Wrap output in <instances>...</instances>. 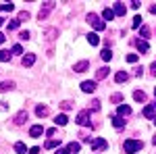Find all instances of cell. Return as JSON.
I'll return each mask as SVG.
<instances>
[{
  "mask_svg": "<svg viewBox=\"0 0 156 154\" xmlns=\"http://www.w3.org/2000/svg\"><path fill=\"white\" fill-rule=\"evenodd\" d=\"M123 148H125V152H127V154H133V152H137V150H142L144 144L140 142V140H125Z\"/></svg>",
  "mask_w": 156,
  "mask_h": 154,
  "instance_id": "cell-1",
  "label": "cell"
},
{
  "mask_svg": "<svg viewBox=\"0 0 156 154\" xmlns=\"http://www.w3.org/2000/svg\"><path fill=\"white\" fill-rule=\"evenodd\" d=\"M83 142L90 144L94 150H104V148H108V142H106V140H102V138H85Z\"/></svg>",
  "mask_w": 156,
  "mask_h": 154,
  "instance_id": "cell-2",
  "label": "cell"
},
{
  "mask_svg": "<svg viewBox=\"0 0 156 154\" xmlns=\"http://www.w3.org/2000/svg\"><path fill=\"white\" fill-rule=\"evenodd\" d=\"M87 23L92 25V27H94L96 31H102V29L106 27V23H104V21H102V19H100L98 15H94V13H90V15H87Z\"/></svg>",
  "mask_w": 156,
  "mask_h": 154,
  "instance_id": "cell-3",
  "label": "cell"
},
{
  "mask_svg": "<svg viewBox=\"0 0 156 154\" xmlns=\"http://www.w3.org/2000/svg\"><path fill=\"white\" fill-rule=\"evenodd\" d=\"M52 9H54V2H44V9L40 11L37 19H40V21H44V19H46V17L50 15V11H52Z\"/></svg>",
  "mask_w": 156,
  "mask_h": 154,
  "instance_id": "cell-4",
  "label": "cell"
},
{
  "mask_svg": "<svg viewBox=\"0 0 156 154\" xmlns=\"http://www.w3.org/2000/svg\"><path fill=\"white\" fill-rule=\"evenodd\" d=\"M75 121H77L79 125H90V110H81Z\"/></svg>",
  "mask_w": 156,
  "mask_h": 154,
  "instance_id": "cell-5",
  "label": "cell"
},
{
  "mask_svg": "<svg viewBox=\"0 0 156 154\" xmlns=\"http://www.w3.org/2000/svg\"><path fill=\"white\" fill-rule=\"evenodd\" d=\"M125 13H127V9H125V4H123V2H115V9H112V15H117V17H125Z\"/></svg>",
  "mask_w": 156,
  "mask_h": 154,
  "instance_id": "cell-6",
  "label": "cell"
},
{
  "mask_svg": "<svg viewBox=\"0 0 156 154\" xmlns=\"http://www.w3.org/2000/svg\"><path fill=\"white\" fill-rule=\"evenodd\" d=\"M96 88H98L96 81H83V83H81V90H83L85 94H92V92H94Z\"/></svg>",
  "mask_w": 156,
  "mask_h": 154,
  "instance_id": "cell-7",
  "label": "cell"
},
{
  "mask_svg": "<svg viewBox=\"0 0 156 154\" xmlns=\"http://www.w3.org/2000/svg\"><path fill=\"white\" fill-rule=\"evenodd\" d=\"M117 113H119L117 117L125 119V117H129V115H131V106H127V104H121V106H119V110H117Z\"/></svg>",
  "mask_w": 156,
  "mask_h": 154,
  "instance_id": "cell-8",
  "label": "cell"
},
{
  "mask_svg": "<svg viewBox=\"0 0 156 154\" xmlns=\"http://www.w3.org/2000/svg\"><path fill=\"white\" fill-rule=\"evenodd\" d=\"M115 81H117V83H125V81H129V73H127V71H119L117 75H115Z\"/></svg>",
  "mask_w": 156,
  "mask_h": 154,
  "instance_id": "cell-9",
  "label": "cell"
},
{
  "mask_svg": "<svg viewBox=\"0 0 156 154\" xmlns=\"http://www.w3.org/2000/svg\"><path fill=\"white\" fill-rule=\"evenodd\" d=\"M87 67H90L87 60H79V63L75 65V73H85V71H87Z\"/></svg>",
  "mask_w": 156,
  "mask_h": 154,
  "instance_id": "cell-10",
  "label": "cell"
},
{
  "mask_svg": "<svg viewBox=\"0 0 156 154\" xmlns=\"http://www.w3.org/2000/svg\"><path fill=\"white\" fill-rule=\"evenodd\" d=\"M42 133H44V127H42V125H34V127L29 129V135H31V138H40Z\"/></svg>",
  "mask_w": 156,
  "mask_h": 154,
  "instance_id": "cell-11",
  "label": "cell"
},
{
  "mask_svg": "<svg viewBox=\"0 0 156 154\" xmlns=\"http://www.w3.org/2000/svg\"><path fill=\"white\" fill-rule=\"evenodd\" d=\"M154 113H156V108H154V104H148V106L144 108V113H142V115H144L146 119H154Z\"/></svg>",
  "mask_w": 156,
  "mask_h": 154,
  "instance_id": "cell-12",
  "label": "cell"
},
{
  "mask_svg": "<svg viewBox=\"0 0 156 154\" xmlns=\"http://www.w3.org/2000/svg\"><path fill=\"white\" fill-rule=\"evenodd\" d=\"M36 63V54H25L23 56V67H31Z\"/></svg>",
  "mask_w": 156,
  "mask_h": 154,
  "instance_id": "cell-13",
  "label": "cell"
},
{
  "mask_svg": "<svg viewBox=\"0 0 156 154\" xmlns=\"http://www.w3.org/2000/svg\"><path fill=\"white\" fill-rule=\"evenodd\" d=\"M112 125H115L117 129L125 127V119H121V117H117V115H112Z\"/></svg>",
  "mask_w": 156,
  "mask_h": 154,
  "instance_id": "cell-14",
  "label": "cell"
},
{
  "mask_svg": "<svg viewBox=\"0 0 156 154\" xmlns=\"http://www.w3.org/2000/svg\"><path fill=\"white\" fill-rule=\"evenodd\" d=\"M54 123L62 127V125H67V123H69V117H67V115H56V119H54Z\"/></svg>",
  "mask_w": 156,
  "mask_h": 154,
  "instance_id": "cell-15",
  "label": "cell"
},
{
  "mask_svg": "<svg viewBox=\"0 0 156 154\" xmlns=\"http://www.w3.org/2000/svg\"><path fill=\"white\" fill-rule=\"evenodd\" d=\"M25 121H27V113H25V110H21V113L15 117V123H17V125H23Z\"/></svg>",
  "mask_w": 156,
  "mask_h": 154,
  "instance_id": "cell-16",
  "label": "cell"
},
{
  "mask_svg": "<svg viewBox=\"0 0 156 154\" xmlns=\"http://www.w3.org/2000/svg\"><path fill=\"white\" fill-rule=\"evenodd\" d=\"M12 88H15V81H2L0 83V92H9Z\"/></svg>",
  "mask_w": 156,
  "mask_h": 154,
  "instance_id": "cell-17",
  "label": "cell"
},
{
  "mask_svg": "<svg viewBox=\"0 0 156 154\" xmlns=\"http://www.w3.org/2000/svg\"><path fill=\"white\" fill-rule=\"evenodd\" d=\"M102 19H104V21H112V19H115L112 9H104V11H102Z\"/></svg>",
  "mask_w": 156,
  "mask_h": 154,
  "instance_id": "cell-18",
  "label": "cell"
},
{
  "mask_svg": "<svg viewBox=\"0 0 156 154\" xmlns=\"http://www.w3.org/2000/svg\"><path fill=\"white\" fill-rule=\"evenodd\" d=\"M135 46H137L140 52H148V42H146V40H137V42H135Z\"/></svg>",
  "mask_w": 156,
  "mask_h": 154,
  "instance_id": "cell-19",
  "label": "cell"
},
{
  "mask_svg": "<svg viewBox=\"0 0 156 154\" xmlns=\"http://www.w3.org/2000/svg\"><path fill=\"white\" fill-rule=\"evenodd\" d=\"M36 115H37L40 119L46 117V115H48V106H42V104H40V106H36Z\"/></svg>",
  "mask_w": 156,
  "mask_h": 154,
  "instance_id": "cell-20",
  "label": "cell"
},
{
  "mask_svg": "<svg viewBox=\"0 0 156 154\" xmlns=\"http://www.w3.org/2000/svg\"><path fill=\"white\" fill-rule=\"evenodd\" d=\"M56 146H60V140H48V142L44 144L46 150H52V148H56Z\"/></svg>",
  "mask_w": 156,
  "mask_h": 154,
  "instance_id": "cell-21",
  "label": "cell"
},
{
  "mask_svg": "<svg viewBox=\"0 0 156 154\" xmlns=\"http://www.w3.org/2000/svg\"><path fill=\"white\" fill-rule=\"evenodd\" d=\"M0 11L2 13H11V11H15V4H12V2H4V4H0Z\"/></svg>",
  "mask_w": 156,
  "mask_h": 154,
  "instance_id": "cell-22",
  "label": "cell"
},
{
  "mask_svg": "<svg viewBox=\"0 0 156 154\" xmlns=\"http://www.w3.org/2000/svg\"><path fill=\"white\" fill-rule=\"evenodd\" d=\"M133 98H135L137 102H146V94L142 90H135V92H133Z\"/></svg>",
  "mask_w": 156,
  "mask_h": 154,
  "instance_id": "cell-23",
  "label": "cell"
},
{
  "mask_svg": "<svg viewBox=\"0 0 156 154\" xmlns=\"http://www.w3.org/2000/svg\"><path fill=\"white\" fill-rule=\"evenodd\" d=\"M87 42H90L92 46H98V44H100V38H98V34H90V36H87Z\"/></svg>",
  "mask_w": 156,
  "mask_h": 154,
  "instance_id": "cell-24",
  "label": "cell"
},
{
  "mask_svg": "<svg viewBox=\"0 0 156 154\" xmlns=\"http://www.w3.org/2000/svg\"><path fill=\"white\" fill-rule=\"evenodd\" d=\"M11 60V52L9 50H0V63H9Z\"/></svg>",
  "mask_w": 156,
  "mask_h": 154,
  "instance_id": "cell-25",
  "label": "cell"
},
{
  "mask_svg": "<svg viewBox=\"0 0 156 154\" xmlns=\"http://www.w3.org/2000/svg\"><path fill=\"white\" fill-rule=\"evenodd\" d=\"M106 75H108V69L106 67H100V69L96 71V79H104Z\"/></svg>",
  "mask_w": 156,
  "mask_h": 154,
  "instance_id": "cell-26",
  "label": "cell"
},
{
  "mask_svg": "<svg viewBox=\"0 0 156 154\" xmlns=\"http://www.w3.org/2000/svg\"><path fill=\"white\" fill-rule=\"evenodd\" d=\"M15 150H17V154H27V148H25L23 142H17V144H15Z\"/></svg>",
  "mask_w": 156,
  "mask_h": 154,
  "instance_id": "cell-27",
  "label": "cell"
},
{
  "mask_svg": "<svg viewBox=\"0 0 156 154\" xmlns=\"http://www.w3.org/2000/svg\"><path fill=\"white\" fill-rule=\"evenodd\" d=\"M67 150H69V152H79V150H81V144H77V142H71L69 146H67Z\"/></svg>",
  "mask_w": 156,
  "mask_h": 154,
  "instance_id": "cell-28",
  "label": "cell"
},
{
  "mask_svg": "<svg viewBox=\"0 0 156 154\" xmlns=\"http://www.w3.org/2000/svg\"><path fill=\"white\" fill-rule=\"evenodd\" d=\"M100 56H102V60H110V59H112V52H110V48H104V50L100 52Z\"/></svg>",
  "mask_w": 156,
  "mask_h": 154,
  "instance_id": "cell-29",
  "label": "cell"
},
{
  "mask_svg": "<svg viewBox=\"0 0 156 154\" xmlns=\"http://www.w3.org/2000/svg\"><path fill=\"white\" fill-rule=\"evenodd\" d=\"M27 19H29V13H27V11H21V13H19V17H17L19 23H21V21H27Z\"/></svg>",
  "mask_w": 156,
  "mask_h": 154,
  "instance_id": "cell-30",
  "label": "cell"
},
{
  "mask_svg": "<svg viewBox=\"0 0 156 154\" xmlns=\"http://www.w3.org/2000/svg\"><path fill=\"white\" fill-rule=\"evenodd\" d=\"M140 36H142V38H148V36H150V27L142 25V27H140Z\"/></svg>",
  "mask_w": 156,
  "mask_h": 154,
  "instance_id": "cell-31",
  "label": "cell"
},
{
  "mask_svg": "<svg viewBox=\"0 0 156 154\" xmlns=\"http://www.w3.org/2000/svg\"><path fill=\"white\" fill-rule=\"evenodd\" d=\"M133 27H135V29H140V27H142V17H140V15H137V17H133Z\"/></svg>",
  "mask_w": 156,
  "mask_h": 154,
  "instance_id": "cell-32",
  "label": "cell"
},
{
  "mask_svg": "<svg viewBox=\"0 0 156 154\" xmlns=\"http://www.w3.org/2000/svg\"><path fill=\"white\" fill-rule=\"evenodd\" d=\"M60 108H62V110H71V108H73V102L65 100V102H60Z\"/></svg>",
  "mask_w": 156,
  "mask_h": 154,
  "instance_id": "cell-33",
  "label": "cell"
},
{
  "mask_svg": "<svg viewBox=\"0 0 156 154\" xmlns=\"http://www.w3.org/2000/svg\"><path fill=\"white\" fill-rule=\"evenodd\" d=\"M11 52H12V54H23V48H21V44H15Z\"/></svg>",
  "mask_w": 156,
  "mask_h": 154,
  "instance_id": "cell-34",
  "label": "cell"
},
{
  "mask_svg": "<svg viewBox=\"0 0 156 154\" xmlns=\"http://www.w3.org/2000/svg\"><path fill=\"white\" fill-rule=\"evenodd\" d=\"M9 29H11V31H15V29H19V21H17V19H12L11 23H9Z\"/></svg>",
  "mask_w": 156,
  "mask_h": 154,
  "instance_id": "cell-35",
  "label": "cell"
},
{
  "mask_svg": "<svg viewBox=\"0 0 156 154\" xmlns=\"http://www.w3.org/2000/svg\"><path fill=\"white\" fill-rule=\"evenodd\" d=\"M90 108H92V110H100V100H92Z\"/></svg>",
  "mask_w": 156,
  "mask_h": 154,
  "instance_id": "cell-36",
  "label": "cell"
},
{
  "mask_svg": "<svg viewBox=\"0 0 156 154\" xmlns=\"http://www.w3.org/2000/svg\"><path fill=\"white\" fill-rule=\"evenodd\" d=\"M56 34H58L56 29H48V31H46V36H48V40H54V36H56Z\"/></svg>",
  "mask_w": 156,
  "mask_h": 154,
  "instance_id": "cell-37",
  "label": "cell"
},
{
  "mask_svg": "<svg viewBox=\"0 0 156 154\" xmlns=\"http://www.w3.org/2000/svg\"><path fill=\"white\" fill-rule=\"evenodd\" d=\"M137 59H140L137 54H127V63H137Z\"/></svg>",
  "mask_w": 156,
  "mask_h": 154,
  "instance_id": "cell-38",
  "label": "cell"
},
{
  "mask_svg": "<svg viewBox=\"0 0 156 154\" xmlns=\"http://www.w3.org/2000/svg\"><path fill=\"white\" fill-rule=\"evenodd\" d=\"M110 100H112V102H123V96H121V94H112Z\"/></svg>",
  "mask_w": 156,
  "mask_h": 154,
  "instance_id": "cell-39",
  "label": "cell"
},
{
  "mask_svg": "<svg viewBox=\"0 0 156 154\" xmlns=\"http://www.w3.org/2000/svg\"><path fill=\"white\" fill-rule=\"evenodd\" d=\"M19 38H21V40H25V42H27V40H29V31H21V34H19Z\"/></svg>",
  "mask_w": 156,
  "mask_h": 154,
  "instance_id": "cell-40",
  "label": "cell"
},
{
  "mask_svg": "<svg viewBox=\"0 0 156 154\" xmlns=\"http://www.w3.org/2000/svg\"><path fill=\"white\" fill-rule=\"evenodd\" d=\"M129 4H131V9H135V11H137V9H140V4H142V2H137V0H133V2H129Z\"/></svg>",
  "mask_w": 156,
  "mask_h": 154,
  "instance_id": "cell-41",
  "label": "cell"
},
{
  "mask_svg": "<svg viewBox=\"0 0 156 154\" xmlns=\"http://www.w3.org/2000/svg\"><path fill=\"white\" fill-rule=\"evenodd\" d=\"M27 154H40V148H31V150H27Z\"/></svg>",
  "mask_w": 156,
  "mask_h": 154,
  "instance_id": "cell-42",
  "label": "cell"
},
{
  "mask_svg": "<svg viewBox=\"0 0 156 154\" xmlns=\"http://www.w3.org/2000/svg\"><path fill=\"white\" fill-rule=\"evenodd\" d=\"M56 154H69V150H67V148H58V150H56Z\"/></svg>",
  "mask_w": 156,
  "mask_h": 154,
  "instance_id": "cell-43",
  "label": "cell"
},
{
  "mask_svg": "<svg viewBox=\"0 0 156 154\" xmlns=\"http://www.w3.org/2000/svg\"><path fill=\"white\" fill-rule=\"evenodd\" d=\"M142 73H144V69H142V67H137V69H135V75H137V77H142Z\"/></svg>",
  "mask_w": 156,
  "mask_h": 154,
  "instance_id": "cell-44",
  "label": "cell"
},
{
  "mask_svg": "<svg viewBox=\"0 0 156 154\" xmlns=\"http://www.w3.org/2000/svg\"><path fill=\"white\" fill-rule=\"evenodd\" d=\"M150 71H152V75H156V63H152V65H150Z\"/></svg>",
  "mask_w": 156,
  "mask_h": 154,
  "instance_id": "cell-45",
  "label": "cell"
},
{
  "mask_svg": "<svg viewBox=\"0 0 156 154\" xmlns=\"http://www.w3.org/2000/svg\"><path fill=\"white\" fill-rule=\"evenodd\" d=\"M150 13H152V15H156V4H152V6H150Z\"/></svg>",
  "mask_w": 156,
  "mask_h": 154,
  "instance_id": "cell-46",
  "label": "cell"
},
{
  "mask_svg": "<svg viewBox=\"0 0 156 154\" xmlns=\"http://www.w3.org/2000/svg\"><path fill=\"white\" fill-rule=\"evenodd\" d=\"M4 40H6V38H4V34H2V31H0V44H2V42H4Z\"/></svg>",
  "mask_w": 156,
  "mask_h": 154,
  "instance_id": "cell-47",
  "label": "cell"
},
{
  "mask_svg": "<svg viewBox=\"0 0 156 154\" xmlns=\"http://www.w3.org/2000/svg\"><path fill=\"white\" fill-rule=\"evenodd\" d=\"M152 144H154V146H156V135H154V140H152Z\"/></svg>",
  "mask_w": 156,
  "mask_h": 154,
  "instance_id": "cell-48",
  "label": "cell"
},
{
  "mask_svg": "<svg viewBox=\"0 0 156 154\" xmlns=\"http://www.w3.org/2000/svg\"><path fill=\"white\" fill-rule=\"evenodd\" d=\"M2 23H4V19H2V17H0V25H2Z\"/></svg>",
  "mask_w": 156,
  "mask_h": 154,
  "instance_id": "cell-49",
  "label": "cell"
},
{
  "mask_svg": "<svg viewBox=\"0 0 156 154\" xmlns=\"http://www.w3.org/2000/svg\"><path fill=\"white\" fill-rule=\"evenodd\" d=\"M154 123H156V115H154Z\"/></svg>",
  "mask_w": 156,
  "mask_h": 154,
  "instance_id": "cell-50",
  "label": "cell"
},
{
  "mask_svg": "<svg viewBox=\"0 0 156 154\" xmlns=\"http://www.w3.org/2000/svg\"><path fill=\"white\" fill-rule=\"evenodd\" d=\"M154 96H156V90H154Z\"/></svg>",
  "mask_w": 156,
  "mask_h": 154,
  "instance_id": "cell-51",
  "label": "cell"
}]
</instances>
